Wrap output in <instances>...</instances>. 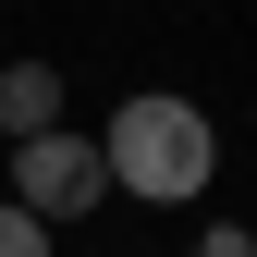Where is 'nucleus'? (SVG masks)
<instances>
[{"instance_id": "1", "label": "nucleus", "mask_w": 257, "mask_h": 257, "mask_svg": "<svg viewBox=\"0 0 257 257\" xmlns=\"http://www.w3.org/2000/svg\"><path fill=\"white\" fill-rule=\"evenodd\" d=\"M98 159H110V196H147V208H184V196H208V172H220V135H208V110L196 98H122L98 122Z\"/></svg>"}, {"instance_id": "2", "label": "nucleus", "mask_w": 257, "mask_h": 257, "mask_svg": "<svg viewBox=\"0 0 257 257\" xmlns=\"http://www.w3.org/2000/svg\"><path fill=\"white\" fill-rule=\"evenodd\" d=\"M98 196H110L98 135L49 122V135H25V147H13V208H25V220H74V208H98Z\"/></svg>"}, {"instance_id": "3", "label": "nucleus", "mask_w": 257, "mask_h": 257, "mask_svg": "<svg viewBox=\"0 0 257 257\" xmlns=\"http://www.w3.org/2000/svg\"><path fill=\"white\" fill-rule=\"evenodd\" d=\"M49 122H61V74H49V61H13V74H0V135H49Z\"/></svg>"}, {"instance_id": "4", "label": "nucleus", "mask_w": 257, "mask_h": 257, "mask_svg": "<svg viewBox=\"0 0 257 257\" xmlns=\"http://www.w3.org/2000/svg\"><path fill=\"white\" fill-rule=\"evenodd\" d=\"M0 257H61V245H49V220H25L13 196H0Z\"/></svg>"}, {"instance_id": "5", "label": "nucleus", "mask_w": 257, "mask_h": 257, "mask_svg": "<svg viewBox=\"0 0 257 257\" xmlns=\"http://www.w3.org/2000/svg\"><path fill=\"white\" fill-rule=\"evenodd\" d=\"M184 257H257V233H208V245H184Z\"/></svg>"}]
</instances>
